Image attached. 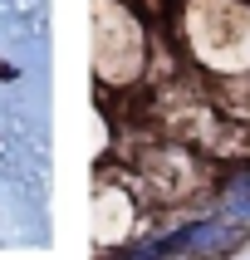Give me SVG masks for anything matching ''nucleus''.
I'll use <instances>...</instances> for the list:
<instances>
[{
    "mask_svg": "<svg viewBox=\"0 0 250 260\" xmlns=\"http://www.w3.org/2000/svg\"><path fill=\"white\" fill-rule=\"evenodd\" d=\"M216 241H226V221L206 216V221H191L182 231H167L147 246H123V255H196V250H216Z\"/></svg>",
    "mask_w": 250,
    "mask_h": 260,
    "instance_id": "f257e3e1",
    "label": "nucleus"
},
{
    "mask_svg": "<svg viewBox=\"0 0 250 260\" xmlns=\"http://www.w3.org/2000/svg\"><path fill=\"white\" fill-rule=\"evenodd\" d=\"M221 206H226V216L240 221V226L250 221V172H240V177H231V182H226V191H221Z\"/></svg>",
    "mask_w": 250,
    "mask_h": 260,
    "instance_id": "f03ea898",
    "label": "nucleus"
}]
</instances>
